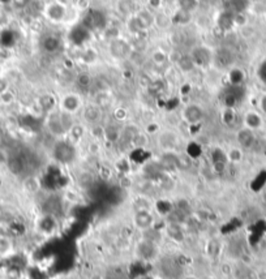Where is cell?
<instances>
[{"label":"cell","mask_w":266,"mask_h":279,"mask_svg":"<svg viewBox=\"0 0 266 279\" xmlns=\"http://www.w3.org/2000/svg\"><path fill=\"white\" fill-rule=\"evenodd\" d=\"M202 115L203 113L200 106L191 105L184 110V117H185V120L192 123V124H196L197 121L201 120V119H202Z\"/></svg>","instance_id":"1"},{"label":"cell","mask_w":266,"mask_h":279,"mask_svg":"<svg viewBox=\"0 0 266 279\" xmlns=\"http://www.w3.org/2000/svg\"><path fill=\"white\" fill-rule=\"evenodd\" d=\"M78 107H80V98L77 95L69 94V95L64 97V99H63V109H64V111H66V114L77 111Z\"/></svg>","instance_id":"2"},{"label":"cell","mask_w":266,"mask_h":279,"mask_svg":"<svg viewBox=\"0 0 266 279\" xmlns=\"http://www.w3.org/2000/svg\"><path fill=\"white\" fill-rule=\"evenodd\" d=\"M134 221H136V225L141 229H149L153 223V218L148 210H140V211H137Z\"/></svg>","instance_id":"3"},{"label":"cell","mask_w":266,"mask_h":279,"mask_svg":"<svg viewBox=\"0 0 266 279\" xmlns=\"http://www.w3.org/2000/svg\"><path fill=\"white\" fill-rule=\"evenodd\" d=\"M238 141L243 147H250L254 142V136L252 129L244 128L242 131H239L238 133Z\"/></svg>","instance_id":"4"},{"label":"cell","mask_w":266,"mask_h":279,"mask_svg":"<svg viewBox=\"0 0 266 279\" xmlns=\"http://www.w3.org/2000/svg\"><path fill=\"white\" fill-rule=\"evenodd\" d=\"M48 131H50L52 135L55 136H59V135H63L66 132V128H64V124H63L62 117L60 116H55L51 117L48 120Z\"/></svg>","instance_id":"5"},{"label":"cell","mask_w":266,"mask_h":279,"mask_svg":"<svg viewBox=\"0 0 266 279\" xmlns=\"http://www.w3.org/2000/svg\"><path fill=\"white\" fill-rule=\"evenodd\" d=\"M193 63H195V66H203V64H206L209 62V58H210V54L207 52V50L205 48H197V50L193 51V55L191 56Z\"/></svg>","instance_id":"6"},{"label":"cell","mask_w":266,"mask_h":279,"mask_svg":"<svg viewBox=\"0 0 266 279\" xmlns=\"http://www.w3.org/2000/svg\"><path fill=\"white\" fill-rule=\"evenodd\" d=\"M88 34H89V29L82 25V26L74 27L72 34L69 35L74 43H82L85 39H88Z\"/></svg>","instance_id":"7"},{"label":"cell","mask_w":266,"mask_h":279,"mask_svg":"<svg viewBox=\"0 0 266 279\" xmlns=\"http://www.w3.org/2000/svg\"><path fill=\"white\" fill-rule=\"evenodd\" d=\"M244 121H245L246 128L252 129V131H253V129L258 128V127L261 125V116L256 113H248L245 115Z\"/></svg>","instance_id":"8"},{"label":"cell","mask_w":266,"mask_h":279,"mask_svg":"<svg viewBox=\"0 0 266 279\" xmlns=\"http://www.w3.org/2000/svg\"><path fill=\"white\" fill-rule=\"evenodd\" d=\"M84 116H85L86 121H89V123H97L101 119V110L95 107V106H89L85 110Z\"/></svg>","instance_id":"9"},{"label":"cell","mask_w":266,"mask_h":279,"mask_svg":"<svg viewBox=\"0 0 266 279\" xmlns=\"http://www.w3.org/2000/svg\"><path fill=\"white\" fill-rule=\"evenodd\" d=\"M60 46V43H59V39L55 38V37H47L44 39V42H43V47H44V50L48 51V52H54L56 51Z\"/></svg>","instance_id":"10"},{"label":"cell","mask_w":266,"mask_h":279,"mask_svg":"<svg viewBox=\"0 0 266 279\" xmlns=\"http://www.w3.org/2000/svg\"><path fill=\"white\" fill-rule=\"evenodd\" d=\"M244 80V73H243L242 70H238V68H235L230 72V81L231 84L234 86H240V84L243 82Z\"/></svg>","instance_id":"11"},{"label":"cell","mask_w":266,"mask_h":279,"mask_svg":"<svg viewBox=\"0 0 266 279\" xmlns=\"http://www.w3.org/2000/svg\"><path fill=\"white\" fill-rule=\"evenodd\" d=\"M230 52L226 50H221L215 56V62L218 63L221 67H226L230 64Z\"/></svg>","instance_id":"12"},{"label":"cell","mask_w":266,"mask_h":279,"mask_svg":"<svg viewBox=\"0 0 266 279\" xmlns=\"http://www.w3.org/2000/svg\"><path fill=\"white\" fill-rule=\"evenodd\" d=\"M177 64H179L180 68L183 70H193V67H195V63H193L191 56H183Z\"/></svg>","instance_id":"13"},{"label":"cell","mask_w":266,"mask_h":279,"mask_svg":"<svg viewBox=\"0 0 266 279\" xmlns=\"http://www.w3.org/2000/svg\"><path fill=\"white\" fill-rule=\"evenodd\" d=\"M226 155H227V159H228V161H231V162H239V161H240V159H242V157H243L240 149H236V147L231 149V150L228 151Z\"/></svg>","instance_id":"14"},{"label":"cell","mask_w":266,"mask_h":279,"mask_svg":"<svg viewBox=\"0 0 266 279\" xmlns=\"http://www.w3.org/2000/svg\"><path fill=\"white\" fill-rule=\"evenodd\" d=\"M63 13H64V11H63V8L59 7V5H54V7H51L50 9H48V16L54 20L62 19Z\"/></svg>","instance_id":"15"},{"label":"cell","mask_w":266,"mask_h":279,"mask_svg":"<svg viewBox=\"0 0 266 279\" xmlns=\"http://www.w3.org/2000/svg\"><path fill=\"white\" fill-rule=\"evenodd\" d=\"M69 135L70 137L73 140H80L84 135V128H82L81 125H72V128L69 129Z\"/></svg>","instance_id":"16"},{"label":"cell","mask_w":266,"mask_h":279,"mask_svg":"<svg viewBox=\"0 0 266 279\" xmlns=\"http://www.w3.org/2000/svg\"><path fill=\"white\" fill-rule=\"evenodd\" d=\"M39 102H41V106H42L44 110H51L55 105L54 98L51 97V95H44V97L41 98V101Z\"/></svg>","instance_id":"17"},{"label":"cell","mask_w":266,"mask_h":279,"mask_svg":"<svg viewBox=\"0 0 266 279\" xmlns=\"http://www.w3.org/2000/svg\"><path fill=\"white\" fill-rule=\"evenodd\" d=\"M25 188H26L29 192H35V190L39 188V182L35 178L26 179V182H25Z\"/></svg>","instance_id":"18"},{"label":"cell","mask_w":266,"mask_h":279,"mask_svg":"<svg viewBox=\"0 0 266 279\" xmlns=\"http://www.w3.org/2000/svg\"><path fill=\"white\" fill-rule=\"evenodd\" d=\"M77 82L81 86H84V88H88V86H89L90 84H91V77H90L89 74H86V73L78 74Z\"/></svg>","instance_id":"19"},{"label":"cell","mask_w":266,"mask_h":279,"mask_svg":"<svg viewBox=\"0 0 266 279\" xmlns=\"http://www.w3.org/2000/svg\"><path fill=\"white\" fill-rule=\"evenodd\" d=\"M166 59H167V56L162 51H155L153 54V62L155 63V64H163L166 62Z\"/></svg>","instance_id":"20"},{"label":"cell","mask_w":266,"mask_h":279,"mask_svg":"<svg viewBox=\"0 0 266 279\" xmlns=\"http://www.w3.org/2000/svg\"><path fill=\"white\" fill-rule=\"evenodd\" d=\"M234 119H235V114L234 111H232V109L224 110V113H223V120H224V123L231 124V123L234 121Z\"/></svg>","instance_id":"21"},{"label":"cell","mask_w":266,"mask_h":279,"mask_svg":"<svg viewBox=\"0 0 266 279\" xmlns=\"http://www.w3.org/2000/svg\"><path fill=\"white\" fill-rule=\"evenodd\" d=\"M260 107H261L262 111L266 114V94L261 97V101H260Z\"/></svg>","instance_id":"22"},{"label":"cell","mask_w":266,"mask_h":279,"mask_svg":"<svg viewBox=\"0 0 266 279\" xmlns=\"http://www.w3.org/2000/svg\"><path fill=\"white\" fill-rule=\"evenodd\" d=\"M183 279H199L196 276H185Z\"/></svg>","instance_id":"23"},{"label":"cell","mask_w":266,"mask_h":279,"mask_svg":"<svg viewBox=\"0 0 266 279\" xmlns=\"http://www.w3.org/2000/svg\"><path fill=\"white\" fill-rule=\"evenodd\" d=\"M206 279H217V278H214V277H207Z\"/></svg>","instance_id":"24"}]
</instances>
